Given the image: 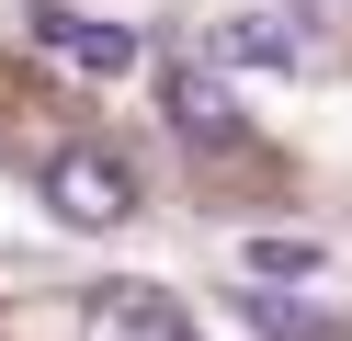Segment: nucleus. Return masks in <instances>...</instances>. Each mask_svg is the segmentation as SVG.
<instances>
[{"mask_svg":"<svg viewBox=\"0 0 352 341\" xmlns=\"http://www.w3.org/2000/svg\"><path fill=\"white\" fill-rule=\"evenodd\" d=\"M46 205H57L69 227H125V216H137V171H125L114 148H91V136H80V148L46 159Z\"/></svg>","mask_w":352,"mask_h":341,"instance_id":"nucleus-1","label":"nucleus"},{"mask_svg":"<svg viewBox=\"0 0 352 341\" xmlns=\"http://www.w3.org/2000/svg\"><path fill=\"white\" fill-rule=\"evenodd\" d=\"M160 114H170V136H193V148H228L239 136V91H228V68H205V57L160 68Z\"/></svg>","mask_w":352,"mask_h":341,"instance_id":"nucleus-2","label":"nucleus"},{"mask_svg":"<svg viewBox=\"0 0 352 341\" xmlns=\"http://www.w3.org/2000/svg\"><path fill=\"white\" fill-rule=\"evenodd\" d=\"M34 45L69 57L80 80H125V68H137V34H125V23H91V12H46V23H34Z\"/></svg>","mask_w":352,"mask_h":341,"instance_id":"nucleus-3","label":"nucleus"},{"mask_svg":"<svg viewBox=\"0 0 352 341\" xmlns=\"http://www.w3.org/2000/svg\"><path fill=\"white\" fill-rule=\"evenodd\" d=\"M80 341H182V318L160 307V285H91Z\"/></svg>","mask_w":352,"mask_h":341,"instance_id":"nucleus-4","label":"nucleus"},{"mask_svg":"<svg viewBox=\"0 0 352 341\" xmlns=\"http://www.w3.org/2000/svg\"><path fill=\"white\" fill-rule=\"evenodd\" d=\"M228 307H239V330H261V341H329V330H341V318H329V307H307L296 285H239Z\"/></svg>","mask_w":352,"mask_h":341,"instance_id":"nucleus-5","label":"nucleus"},{"mask_svg":"<svg viewBox=\"0 0 352 341\" xmlns=\"http://www.w3.org/2000/svg\"><path fill=\"white\" fill-rule=\"evenodd\" d=\"M216 57H250V68H296V57H307V34H296V12H239V23H216Z\"/></svg>","mask_w":352,"mask_h":341,"instance_id":"nucleus-6","label":"nucleus"},{"mask_svg":"<svg viewBox=\"0 0 352 341\" xmlns=\"http://www.w3.org/2000/svg\"><path fill=\"white\" fill-rule=\"evenodd\" d=\"M318 239H239V285H307Z\"/></svg>","mask_w":352,"mask_h":341,"instance_id":"nucleus-7","label":"nucleus"}]
</instances>
